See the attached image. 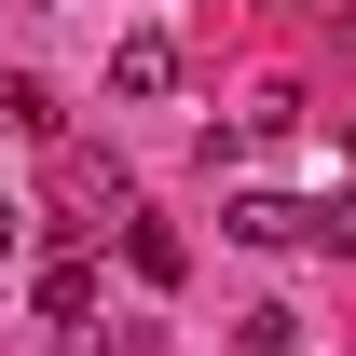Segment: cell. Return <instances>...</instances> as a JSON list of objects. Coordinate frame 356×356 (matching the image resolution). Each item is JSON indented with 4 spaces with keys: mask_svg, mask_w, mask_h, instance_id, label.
<instances>
[{
    "mask_svg": "<svg viewBox=\"0 0 356 356\" xmlns=\"http://www.w3.org/2000/svg\"><path fill=\"white\" fill-rule=\"evenodd\" d=\"M42 315L83 329V315H96V261H42Z\"/></svg>",
    "mask_w": 356,
    "mask_h": 356,
    "instance_id": "4",
    "label": "cell"
},
{
    "mask_svg": "<svg viewBox=\"0 0 356 356\" xmlns=\"http://www.w3.org/2000/svg\"><path fill=\"white\" fill-rule=\"evenodd\" d=\"M124 261H137V274H151V288H178V274H192V247H178V233H165V220H124Z\"/></svg>",
    "mask_w": 356,
    "mask_h": 356,
    "instance_id": "3",
    "label": "cell"
},
{
    "mask_svg": "<svg viewBox=\"0 0 356 356\" xmlns=\"http://www.w3.org/2000/svg\"><path fill=\"white\" fill-rule=\"evenodd\" d=\"M0 124H14V137H55V96L28 83V69H14V83H0Z\"/></svg>",
    "mask_w": 356,
    "mask_h": 356,
    "instance_id": "6",
    "label": "cell"
},
{
    "mask_svg": "<svg viewBox=\"0 0 356 356\" xmlns=\"http://www.w3.org/2000/svg\"><path fill=\"white\" fill-rule=\"evenodd\" d=\"M220 233H233V247H302V233H315V206H288V192H233V206H220Z\"/></svg>",
    "mask_w": 356,
    "mask_h": 356,
    "instance_id": "2",
    "label": "cell"
},
{
    "mask_svg": "<svg viewBox=\"0 0 356 356\" xmlns=\"http://www.w3.org/2000/svg\"><path fill=\"white\" fill-rule=\"evenodd\" d=\"M110 96H137V110L178 96V42H165V28H124V42H110Z\"/></svg>",
    "mask_w": 356,
    "mask_h": 356,
    "instance_id": "1",
    "label": "cell"
},
{
    "mask_svg": "<svg viewBox=\"0 0 356 356\" xmlns=\"http://www.w3.org/2000/svg\"><path fill=\"white\" fill-rule=\"evenodd\" d=\"M288 343H302V315H288V302H261V315H233V356H288Z\"/></svg>",
    "mask_w": 356,
    "mask_h": 356,
    "instance_id": "5",
    "label": "cell"
},
{
    "mask_svg": "<svg viewBox=\"0 0 356 356\" xmlns=\"http://www.w3.org/2000/svg\"><path fill=\"white\" fill-rule=\"evenodd\" d=\"M315 233H329V247L356 261V192H329V206H315Z\"/></svg>",
    "mask_w": 356,
    "mask_h": 356,
    "instance_id": "7",
    "label": "cell"
}]
</instances>
